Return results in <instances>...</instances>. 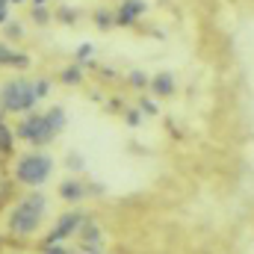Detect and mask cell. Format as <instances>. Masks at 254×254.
I'll list each match as a JSON object with an SVG mask.
<instances>
[{
  "label": "cell",
  "mask_w": 254,
  "mask_h": 254,
  "mask_svg": "<svg viewBox=\"0 0 254 254\" xmlns=\"http://www.w3.org/2000/svg\"><path fill=\"white\" fill-rule=\"evenodd\" d=\"M45 207H48V201H45V195H42V192L27 195V198H24V201L9 213V231H12V234H18V237H30V234H36V231L42 228Z\"/></svg>",
  "instance_id": "1"
},
{
  "label": "cell",
  "mask_w": 254,
  "mask_h": 254,
  "mask_svg": "<svg viewBox=\"0 0 254 254\" xmlns=\"http://www.w3.org/2000/svg\"><path fill=\"white\" fill-rule=\"evenodd\" d=\"M39 92H36V80H9L0 89V107L6 113H30L39 104Z\"/></svg>",
  "instance_id": "2"
},
{
  "label": "cell",
  "mask_w": 254,
  "mask_h": 254,
  "mask_svg": "<svg viewBox=\"0 0 254 254\" xmlns=\"http://www.w3.org/2000/svg\"><path fill=\"white\" fill-rule=\"evenodd\" d=\"M51 175H54V157L39 154V151L24 154L18 160V166H15V178L21 184H27V187H42Z\"/></svg>",
  "instance_id": "3"
},
{
  "label": "cell",
  "mask_w": 254,
  "mask_h": 254,
  "mask_svg": "<svg viewBox=\"0 0 254 254\" xmlns=\"http://www.w3.org/2000/svg\"><path fill=\"white\" fill-rule=\"evenodd\" d=\"M15 136H18V139H24V142H30V145H51L57 133H54V127L48 125V119H45V116L30 113L21 125L15 127Z\"/></svg>",
  "instance_id": "4"
},
{
  "label": "cell",
  "mask_w": 254,
  "mask_h": 254,
  "mask_svg": "<svg viewBox=\"0 0 254 254\" xmlns=\"http://www.w3.org/2000/svg\"><path fill=\"white\" fill-rule=\"evenodd\" d=\"M145 0H122V6L116 9V24L119 27H130V24H136L142 15H145Z\"/></svg>",
  "instance_id": "5"
},
{
  "label": "cell",
  "mask_w": 254,
  "mask_h": 254,
  "mask_svg": "<svg viewBox=\"0 0 254 254\" xmlns=\"http://www.w3.org/2000/svg\"><path fill=\"white\" fill-rule=\"evenodd\" d=\"M148 89L154 92V98H172V95L178 92V80H175V74L160 71V74L151 77V86H148Z\"/></svg>",
  "instance_id": "6"
},
{
  "label": "cell",
  "mask_w": 254,
  "mask_h": 254,
  "mask_svg": "<svg viewBox=\"0 0 254 254\" xmlns=\"http://www.w3.org/2000/svg\"><path fill=\"white\" fill-rule=\"evenodd\" d=\"M60 198L68 201V204H77V201H83L86 198V187H83V181L80 178H68L60 184Z\"/></svg>",
  "instance_id": "7"
},
{
  "label": "cell",
  "mask_w": 254,
  "mask_h": 254,
  "mask_svg": "<svg viewBox=\"0 0 254 254\" xmlns=\"http://www.w3.org/2000/svg\"><path fill=\"white\" fill-rule=\"evenodd\" d=\"M83 222H86V219H83L80 213H65L63 219H60V225L54 228V240H63V237H71L74 231H80V228H83Z\"/></svg>",
  "instance_id": "8"
},
{
  "label": "cell",
  "mask_w": 254,
  "mask_h": 254,
  "mask_svg": "<svg viewBox=\"0 0 254 254\" xmlns=\"http://www.w3.org/2000/svg\"><path fill=\"white\" fill-rule=\"evenodd\" d=\"M0 65H9V68H27V65H30V57L21 54V51H12L9 45L0 42Z\"/></svg>",
  "instance_id": "9"
},
{
  "label": "cell",
  "mask_w": 254,
  "mask_h": 254,
  "mask_svg": "<svg viewBox=\"0 0 254 254\" xmlns=\"http://www.w3.org/2000/svg\"><path fill=\"white\" fill-rule=\"evenodd\" d=\"M45 119H48V125L54 127V133H63L65 125H68V116H65L63 107H51V110L45 113Z\"/></svg>",
  "instance_id": "10"
},
{
  "label": "cell",
  "mask_w": 254,
  "mask_h": 254,
  "mask_svg": "<svg viewBox=\"0 0 254 254\" xmlns=\"http://www.w3.org/2000/svg\"><path fill=\"white\" fill-rule=\"evenodd\" d=\"M95 24H98L101 30H110V27H116V12H110L107 6H101V9L95 12Z\"/></svg>",
  "instance_id": "11"
},
{
  "label": "cell",
  "mask_w": 254,
  "mask_h": 254,
  "mask_svg": "<svg viewBox=\"0 0 254 254\" xmlns=\"http://www.w3.org/2000/svg\"><path fill=\"white\" fill-rule=\"evenodd\" d=\"M63 83L65 86H77V83H83V68L80 65H68L63 71Z\"/></svg>",
  "instance_id": "12"
},
{
  "label": "cell",
  "mask_w": 254,
  "mask_h": 254,
  "mask_svg": "<svg viewBox=\"0 0 254 254\" xmlns=\"http://www.w3.org/2000/svg\"><path fill=\"white\" fill-rule=\"evenodd\" d=\"M127 83H130L133 89H145V86H151V77H148L145 71H139V68H133V71L127 74Z\"/></svg>",
  "instance_id": "13"
},
{
  "label": "cell",
  "mask_w": 254,
  "mask_h": 254,
  "mask_svg": "<svg viewBox=\"0 0 254 254\" xmlns=\"http://www.w3.org/2000/svg\"><path fill=\"white\" fill-rule=\"evenodd\" d=\"M33 21H36V24H48V21H51V12H48L45 6H33Z\"/></svg>",
  "instance_id": "14"
},
{
  "label": "cell",
  "mask_w": 254,
  "mask_h": 254,
  "mask_svg": "<svg viewBox=\"0 0 254 254\" xmlns=\"http://www.w3.org/2000/svg\"><path fill=\"white\" fill-rule=\"evenodd\" d=\"M139 113H145V116H157L160 110H157V104H154L151 98H142V101H139Z\"/></svg>",
  "instance_id": "15"
},
{
  "label": "cell",
  "mask_w": 254,
  "mask_h": 254,
  "mask_svg": "<svg viewBox=\"0 0 254 254\" xmlns=\"http://www.w3.org/2000/svg\"><path fill=\"white\" fill-rule=\"evenodd\" d=\"M57 15H60V21H65V24H74V21L80 18V15H77V9L71 12V6H63V9H60Z\"/></svg>",
  "instance_id": "16"
},
{
  "label": "cell",
  "mask_w": 254,
  "mask_h": 254,
  "mask_svg": "<svg viewBox=\"0 0 254 254\" xmlns=\"http://www.w3.org/2000/svg\"><path fill=\"white\" fill-rule=\"evenodd\" d=\"M92 51H95L92 45H80V48H77V54H74V60H77V63H89Z\"/></svg>",
  "instance_id": "17"
},
{
  "label": "cell",
  "mask_w": 254,
  "mask_h": 254,
  "mask_svg": "<svg viewBox=\"0 0 254 254\" xmlns=\"http://www.w3.org/2000/svg\"><path fill=\"white\" fill-rule=\"evenodd\" d=\"M0 148L3 151H12V133L6 130V125H0Z\"/></svg>",
  "instance_id": "18"
},
{
  "label": "cell",
  "mask_w": 254,
  "mask_h": 254,
  "mask_svg": "<svg viewBox=\"0 0 254 254\" xmlns=\"http://www.w3.org/2000/svg\"><path fill=\"white\" fill-rule=\"evenodd\" d=\"M6 36L9 39H21L24 33H21V24H6Z\"/></svg>",
  "instance_id": "19"
},
{
  "label": "cell",
  "mask_w": 254,
  "mask_h": 254,
  "mask_svg": "<svg viewBox=\"0 0 254 254\" xmlns=\"http://www.w3.org/2000/svg\"><path fill=\"white\" fill-rule=\"evenodd\" d=\"M36 92H39V98H45L51 92V83L48 80H36Z\"/></svg>",
  "instance_id": "20"
},
{
  "label": "cell",
  "mask_w": 254,
  "mask_h": 254,
  "mask_svg": "<svg viewBox=\"0 0 254 254\" xmlns=\"http://www.w3.org/2000/svg\"><path fill=\"white\" fill-rule=\"evenodd\" d=\"M0 24H9V0H0Z\"/></svg>",
  "instance_id": "21"
},
{
  "label": "cell",
  "mask_w": 254,
  "mask_h": 254,
  "mask_svg": "<svg viewBox=\"0 0 254 254\" xmlns=\"http://www.w3.org/2000/svg\"><path fill=\"white\" fill-rule=\"evenodd\" d=\"M68 166H71V169H74V166H77V169H80V166H83V160H80V157H74V154H71V157H68Z\"/></svg>",
  "instance_id": "22"
},
{
  "label": "cell",
  "mask_w": 254,
  "mask_h": 254,
  "mask_svg": "<svg viewBox=\"0 0 254 254\" xmlns=\"http://www.w3.org/2000/svg\"><path fill=\"white\" fill-rule=\"evenodd\" d=\"M127 122L130 125H139V113H127Z\"/></svg>",
  "instance_id": "23"
}]
</instances>
